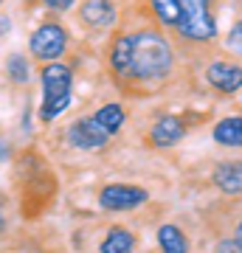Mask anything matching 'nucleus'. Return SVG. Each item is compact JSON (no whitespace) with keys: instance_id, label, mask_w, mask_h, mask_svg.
Listing matches in <instances>:
<instances>
[{"instance_id":"nucleus-1","label":"nucleus","mask_w":242,"mask_h":253,"mask_svg":"<svg viewBox=\"0 0 242 253\" xmlns=\"http://www.w3.org/2000/svg\"><path fill=\"white\" fill-rule=\"evenodd\" d=\"M172 68V48L158 31H141L133 34V59H130V76L133 79H163Z\"/></svg>"},{"instance_id":"nucleus-2","label":"nucleus","mask_w":242,"mask_h":253,"mask_svg":"<svg viewBox=\"0 0 242 253\" xmlns=\"http://www.w3.org/2000/svg\"><path fill=\"white\" fill-rule=\"evenodd\" d=\"M43 118L45 121H54L59 113H62L68 104H71V82L73 73L68 65L54 62V65H45L43 71Z\"/></svg>"},{"instance_id":"nucleus-3","label":"nucleus","mask_w":242,"mask_h":253,"mask_svg":"<svg viewBox=\"0 0 242 253\" xmlns=\"http://www.w3.org/2000/svg\"><path fill=\"white\" fill-rule=\"evenodd\" d=\"M183 17L178 23L180 37L186 40H211L217 34L214 17L208 14V0H180Z\"/></svg>"},{"instance_id":"nucleus-4","label":"nucleus","mask_w":242,"mask_h":253,"mask_svg":"<svg viewBox=\"0 0 242 253\" xmlns=\"http://www.w3.org/2000/svg\"><path fill=\"white\" fill-rule=\"evenodd\" d=\"M31 54L37 59H48V62H56L59 56H62L65 45H68V34H65L62 26H56V23H45L40 26L31 34Z\"/></svg>"},{"instance_id":"nucleus-5","label":"nucleus","mask_w":242,"mask_h":253,"mask_svg":"<svg viewBox=\"0 0 242 253\" xmlns=\"http://www.w3.org/2000/svg\"><path fill=\"white\" fill-rule=\"evenodd\" d=\"M149 200V194L138 186H124V183H113L107 189H101L99 203L107 211H133V208L144 206Z\"/></svg>"},{"instance_id":"nucleus-6","label":"nucleus","mask_w":242,"mask_h":253,"mask_svg":"<svg viewBox=\"0 0 242 253\" xmlns=\"http://www.w3.org/2000/svg\"><path fill=\"white\" fill-rule=\"evenodd\" d=\"M107 132L96 124V118H79L76 124H71L68 129V141L73 146H79V149H101V146L107 144Z\"/></svg>"},{"instance_id":"nucleus-7","label":"nucleus","mask_w":242,"mask_h":253,"mask_svg":"<svg viewBox=\"0 0 242 253\" xmlns=\"http://www.w3.org/2000/svg\"><path fill=\"white\" fill-rule=\"evenodd\" d=\"M206 79H208L211 87H217V90L234 93V90L242 87V68L240 65H231V62H214V65H208Z\"/></svg>"},{"instance_id":"nucleus-8","label":"nucleus","mask_w":242,"mask_h":253,"mask_svg":"<svg viewBox=\"0 0 242 253\" xmlns=\"http://www.w3.org/2000/svg\"><path fill=\"white\" fill-rule=\"evenodd\" d=\"M183 132H186V126H183V121H180L178 116H163V118H158V124L152 126V144L161 146V149L175 146L180 138H183Z\"/></svg>"},{"instance_id":"nucleus-9","label":"nucleus","mask_w":242,"mask_h":253,"mask_svg":"<svg viewBox=\"0 0 242 253\" xmlns=\"http://www.w3.org/2000/svg\"><path fill=\"white\" fill-rule=\"evenodd\" d=\"M82 20L93 28H104L116 20V6L110 0H88L82 6Z\"/></svg>"},{"instance_id":"nucleus-10","label":"nucleus","mask_w":242,"mask_h":253,"mask_svg":"<svg viewBox=\"0 0 242 253\" xmlns=\"http://www.w3.org/2000/svg\"><path fill=\"white\" fill-rule=\"evenodd\" d=\"M214 183L225 194H242V161L220 163L214 169Z\"/></svg>"},{"instance_id":"nucleus-11","label":"nucleus","mask_w":242,"mask_h":253,"mask_svg":"<svg viewBox=\"0 0 242 253\" xmlns=\"http://www.w3.org/2000/svg\"><path fill=\"white\" fill-rule=\"evenodd\" d=\"M214 141H217V144H223V146H234V149H240V146H242V118L240 116L223 118V121L214 126Z\"/></svg>"},{"instance_id":"nucleus-12","label":"nucleus","mask_w":242,"mask_h":253,"mask_svg":"<svg viewBox=\"0 0 242 253\" xmlns=\"http://www.w3.org/2000/svg\"><path fill=\"white\" fill-rule=\"evenodd\" d=\"M130 59H133V37H118L113 51H110V65L121 76H130Z\"/></svg>"},{"instance_id":"nucleus-13","label":"nucleus","mask_w":242,"mask_h":253,"mask_svg":"<svg viewBox=\"0 0 242 253\" xmlns=\"http://www.w3.org/2000/svg\"><path fill=\"white\" fill-rule=\"evenodd\" d=\"M133 248H135V236L127 228H113L101 242V253H133Z\"/></svg>"},{"instance_id":"nucleus-14","label":"nucleus","mask_w":242,"mask_h":253,"mask_svg":"<svg viewBox=\"0 0 242 253\" xmlns=\"http://www.w3.org/2000/svg\"><path fill=\"white\" fill-rule=\"evenodd\" d=\"M158 245H161L163 253H189L186 236L180 234V228H175V225L158 228Z\"/></svg>"},{"instance_id":"nucleus-15","label":"nucleus","mask_w":242,"mask_h":253,"mask_svg":"<svg viewBox=\"0 0 242 253\" xmlns=\"http://www.w3.org/2000/svg\"><path fill=\"white\" fill-rule=\"evenodd\" d=\"M93 118H96V124L107 135H116L118 129H121V124H124V110H121V104H107V107H101Z\"/></svg>"},{"instance_id":"nucleus-16","label":"nucleus","mask_w":242,"mask_h":253,"mask_svg":"<svg viewBox=\"0 0 242 253\" xmlns=\"http://www.w3.org/2000/svg\"><path fill=\"white\" fill-rule=\"evenodd\" d=\"M152 9H155V14H158V20L166 23V26H178L180 17H183L180 0H152Z\"/></svg>"},{"instance_id":"nucleus-17","label":"nucleus","mask_w":242,"mask_h":253,"mask_svg":"<svg viewBox=\"0 0 242 253\" xmlns=\"http://www.w3.org/2000/svg\"><path fill=\"white\" fill-rule=\"evenodd\" d=\"M9 76L14 82H20V84H23V82H28V76H31V68L26 65V59H23L20 54H14L9 59Z\"/></svg>"},{"instance_id":"nucleus-18","label":"nucleus","mask_w":242,"mask_h":253,"mask_svg":"<svg viewBox=\"0 0 242 253\" xmlns=\"http://www.w3.org/2000/svg\"><path fill=\"white\" fill-rule=\"evenodd\" d=\"M225 45L231 48L234 54L242 56V23H237V26L231 28V34H228V42H225Z\"/></svg>"},{"instance_id":"nucleus-19","label":"nucleus","mask_w":242,"mask_h":253,"mask_svg":"<svg viewBox=\"0 0 242 253\" xmlns=\"http://www.w3.org/2000/svg\"><path fill=\"white\" fill-rule=\"evenodd\" d=\"M217 253H242V242L240 239H223L217 245Z\"/></svg>"},{"instance_id":"nucleus-20","label":"nucleus","mask_w":242,"mask_h":253,"mask_svg":"<svg viewBox=\"0 0 242 253\" xmlns=\"http://www.w3.org/2000/svg\"><path fill=\"white\" fill-rule=\"evenodd\" d=\"M51 9H56V11H65V9H71L73 6V0H45Z\"/></svg>"},{"instance_id":"nucleus-21","label":"nucleus","mask_w":242,"mask_h":253,"mask_svg":"<svg viewBox=\"0 0 242 253\" xmlns=\"http://www.w3.org/2000/svg\"><path fill=\"white\" fill-rule=\"evenodd\" d=\"M9 152H11V149H9V144H6V138L0 135V161H6V158H9Z\"/></svg>"},{"instance_id":"nucleus-22","label":"nucleus","mask_w":242,"mask_h":253,"mask_svg":"<svg viewBox=\"0 0 242 253\" xmlns=\"http://www.w3.org/2000/svg\"><path fill=\"white\" fill-rule=\"evenodd\" d=\"M9 28H11V23H9L6 17H0V37H3V34H9Z\"/></svg>"},{"instance_id":"nucleus-23","label":"nucleus","mask_w":242,"mask_h":253,"mask_svg":"<svg viewBox=\"0 0 242 253\" xmlns=\"http://www.w3.org/2000/svg\"><path fill=\"white\" fill-rule=\"evenodd\" d=\"M6 228V217H3V211H0V231Z\"/></svg>"},{"instance_id":"nucleus-24","label":"nucleus","mask_w":242,"mask_h":253,"mask_svg":"<svg viewBox=\"0 0 242 253\" xmlns=\"http://www.w3.org/2000/svg\"><path fill=\"white\" fill-rule=\"evenodd\" d=\"M237 239L242 242V222H240V228H237Z\"/></svg>"}]
</instances>
